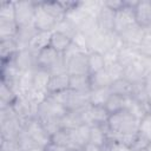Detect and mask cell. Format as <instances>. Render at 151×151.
I'll use <instances>...</instances> for the list:
<instances>
[{
	"mask_svg": "<svg viewBox=\"0 0 151 151\" xmlns=\"http://www.w3.org/2000/svg\"><path fill=\"white\" fill-rule=\"evenodd\" d=\"M139 119L136 118L127 110H122L113 114H110L107 120V127L111 134H124L138 132Z\"/></svg>",
	"mask_w": 151,
	"mask_h": 151,
	"instance_id": "cell-1",
	"label": "cell"
},
{
	"mask_svg": "<svg viewBox=\"0 0 151 151\" xmlns=\"http://www.w3.org/2000/svg\"><path fill=\"white\" fill-rule=\"evenodd\" d=\"M66 72L68 76H79V74H90L87 65V52H84L77 48L74 45H71L70 48L63 53Z\"/></svg>",
	"mask_w": 151,
	"mask_h": 151,
	"instance_id": "cell-2",
	"label": "cell"
},
{
	"mask_svg": "<svg viewBox=\"0 0 151 151\" xmlns=\"http://www.w3.org/2000/svg\"><path fill=\"white\" fill-rule=\"evenodd\" d=\"M15 6V22L20 27L33 25L35 12L38 8V1L33 0H20L14 1Z\"/></svg>",
	"mask_w": 151,
	"mask_h": 151,
	"instance_id": "cell-3",
	"label": "cell"
},
{
	"mask_svg": "<svg viewBox=\"0 0 151 151\" xmlns=\"http://www.w3.org/2000/svg\"><path fill=\"white\" fill-rule=\"evenodd\" d=\"M24 130L33 138V140L40 146V147H46L48 144H51V134L46 131L44 125L40 123L38 118L27 120L25 124Z\"/></svg>",
	"mask_w": 151,
	"mask_h": 151,
	"instance_id": "cell-4",
	"label": "cell"
},
{
	"mask_svg": "<svg viewBox=\"0 0 151 151\" xmlns=\"http://www.w3.org/2000/svg\"><path fill=\"white\" fill-rule=\"evenodd\" d=\"M124 2H125V0H124ZM134 24H137L136 18H134V9L129 8L124 5V7L122 9H119L118 12L114 13L113 32L119 35L124 31H126L127 28L133 26Z\"/></svg>",
	"mask_w": 151,
	"mask_h": 151,
	"instance_id": "cell-5",
	"label": "cell"
},
{
	"mask_svg": "<svg viewBox=\"0 0 151 151\" xmlns=\"http://www.w3.org/2000/svg\"><path fill=\"white\" fill-rule=\"evenodd\" d=\"M60 55L61 54L54 51L51 46H47L35 54V66L37 68L50 72L60 59Z\"/></svg>",
	"mask_w": 151,
	"mask_h": 151,
	"instance_id": "cell-6",
	"label": "cell"
},
{
	"mask_svg": "<svg viewBox=\"0 0 151 151\" xmlns=\"http://www.w3.org/2000/svg\"><path fill=\"white\" fill-rule=\"evenodd\" d=\"M67 112V110L60 105L58 101H55L51 96H48L40 105H39V112L38 117L39 119L41 118H47V117H57V118H63V116Z\"/></svg>",
	"mask_w": 151,
	"mask_h": 151,
	"instance_id": "cell-7",
	"label": "cell"
},
{
	"mask_svg": "<svg viewBox=\"0 0 151 151\" xmlns=\"http://www.w3.org/2000/svg\"><path fill=\"white\" fill-rule=\"evenodd\" d=\"M57 22L58 21L40 6V1H38V8L33 21L34 27L39 32H53L57 26Z\"/></svg>",
	"mask_w": 151,
	"mask_h": 151,
	"instance_id": "cell-8",
	"label": "cell"
},
{
	"mask_svg": "<svg viewBox=\"0 0 151 151\" xmlns=\"http://www.w3.org/2000/svg\"><path fill=\"white\" fill-rule=\"evenodd\" d=\"M12 61L20 72H25V71H28V70L37 68V66H35V53H33L29 48L19 50L18 53L12 59Z\"/></svg>",
	"mask_w": 151,
	"mask_h": 151,
	"instance_id": "cell-9",
	"label": "cell"
},
{
	"mask_svg": "<svg viewBox=\"0 0 151 151\" xmlns=\"http://www.w3.org/2000/svg\"><path fill=\"white\" fill-rule=\"evenodd\" d=\"M145 28L140 27L138 24H134L133 26H131L130 28H127L126 31H124L122 34H119L122 41L124 42L125 46H130V47H134L137 48L138 45L140 44L142 39L145 35Z\"/></svg>",
	"mask_w": 151,
	"mask_h": 151,
	"instance_id": "cell-10",
	"label": "cell"
},
{
	"mask_svg": "<svg viewBox=\"0 0 151 151\" xmlns=\"http://www.w3.org/2000/svg\"><path fill=\"white\" fill-rule=\"evenodd\" d=\"M70 88V76L67 73L51 74L47 84V94H55Z\"/></svg>",
	"mask_w": 151,
	"mask_h": 151,
	"instance_id": "cell-11",
	"label": "cell"
},
{
	"mask_svg": "<svg viewBox=\"0 0 151 151\" xmlns=\"http://www.w3.org/2000/svg\"><path fill=\"white\" fill-rule=\"evenodd\" d=\"M134 18L136 22L143 27L146 28L151 25V1L142 0L138 1L136 8H134Z\"/></svg>",
	"mask_w": 151,
	"mask_h": 151,
	"instance_id": "cell-12",
	"label": "cell"
},
{
	"mask_svg": "<svg viewBox=\"0 0 151 151\" xmlns=\"http://www.w3.org/2000/svg\"><path fill=\"white\" fill-rule=\"evenodd\" d=\"M114 13L110 8H107L104 5L103 1V8L97 18V24H98V29L101 33H110L113 32V24H114Z\"/></svg>",
	"mask_w": 151,
	"mask_h": 151,
	"instance_id": "cell-13",
	"label": "cell"
},
{
	"mask_svg": "<svg viewBox=\"0 0 151 151\" xmlns=\"http://www.w3.org/2000/svg\"><path fill=\"white\" fill-rule=\"evenodd\" d=\"M51 143L52 144H55V145H59V146H64V147L77 150L76 143H74L73 130L60 129L59 131H57L54 134L51 136Z\"/></svg>",
	"mask_w": 151,
	"mask_h": 151,
	"instance_id": "cell-14",
	"label": "cell"
},
{
	"mask_svg": "<svg viewBox=\"0 0 151 151\" xmlns=\"http://www.w3.org/2000/svg\"><path fill=\"white\" fill-rule=\"evenodd\" d=\"M86 124L84 117V110L80 111H67L61 118V126L63 129L76 130L79 126Z\"/></svg>",
	"mask_w": 151,
	"mask_h": 151,
	"instance_id": "cell-15",
	"label": "cell"
},
{
	"mask_svg": "<svg viewBox=\"0 0 151 151\" xmlns=\"http://www.w3.org/2000/svg\"><path fill=\"white\" fill-rule=\"evenodd\" d=\"M109 127L107 124L105 125H91V131H90V142L92 144L99 145V146H105L109 143Z\"/></svg>",
	"mask_w": 151,
	"mask_h": 151,
	"instance_id": "cell-16",
	"label": "cell"
},
{
	"mask_svg": "<svg viewBox=\"0 0 151 151\" xmlns=\"http://www.w3.org/2000/svg\"><path fill=\"white\" fill-rule=\"evenodd\" d=\"M71 45H72V39L70 37H67V35H65L60 32H57V31L52 32L51 40H50V46L54 51L63 54L70 48Z\"/></svg>",
	"mask_w": 151,
	"mask_h": 151,
	"instance_id": "cell-17",
	"label": "cell"
},
{
	"mask_svg": "<svg viewBox=\"0 0 151 151\" xmlns=\"http://www.w3.org/2000/svg\"><path fill=\"white\" fill-rule=\"evenodd\" d=\"M19 46L17 44L15 38L13 39H4L0 40V58L1 63L9 61L14 58V55L18 53Z\"/></svg>",
	"mask_w": 151,
	"mask_h": 151,
	"instance_id": "cell-18",
	"label": "cell"
},
{
	"mask_svg": "<svg viewBox=\"0 0 151 151\" xmlns=\"http://www.w3.org/2000/svg\"><path fill=\"white\" fill-rule=\"evenodd\" d=\"M70 90L76 92H91V79L90 74L70 76Z\"/></svg>",
	"mask_w": 151,
	"mask_h": 151,
	"instance_id": "cell-19",
	"label": "cell"
},
{
	"mask_svg": "<svg viewBox=\"0 0 151 151\" xmlns=\"http://www.w3.org/2000/svg\"><path fill=\"white\" fill-rule=\"evenodd\" d=\"M38 29L34 27V25H29V26H25V27H20L19 32L15 37L17 44L19 46V50L22 48H28V44L31 42V40L33 39V37L37 34Z\"/></svg>",
	"mask_w": 151,
	"mask_h": 151,
	"instance_id": "cell-20",
	"label": "cell"
},
{
	"mask_svg": "<svg viewBox=\"0 0 151 151\" xmlns=\"http://www.w3.org/2000/svg\"><path fill=\"white\" fill-rule=\"evenodd\" d=\"M51 35L52 32H37V34L33 37V39L31 40V42L28 44V48L33 52V53H38L39 51H41L42 48L50 46V40H51Z\"/></svg>",
	"mask_w": 151,
	"mask_h": 151,
	"instance_id": "cell-21",
	"label": "cell"
},
{
	"mask_svg": "<svg viewBox=\"0 0 151 151\" xmlns=\"http://www.w3.org/2000/svg\"><path fill=\"white\" fill-rule=\"evenodd\" d=\"M40 6L48 13L51 14L57 21H60L65 19L66 17V9L63 7L60 1H40Z\"/></svg>",
	"mask_w": 151,
	"mask_h": 151,
	"instance_id": "cell-22",
	"label": "cell"
},
{
	"mask_svg": "<svg viewBox=\"0 0 151 151\" xmlns=\"http://www.w3.org/2000/svg\"><path fill=\"white\" fill-rule=\"evenodd\" d=\"M132 90H133V84L130 80H127L126 78L116 80L110 85L111 94H118V96H123V97H131Z\"/></svg>",
	"mask_w": 151,
	"mask_h": 151,
	"instance_id": "cell-23",
	"label": "cell"
},
{
	"mask_svg": "<svg viewBox=\"0 0 151 151\" xmlns=\"http://www.w3.org/2000/svg\"><path fill=\"white\" fill-rule=\"evenodd\" d=\"M139 57V53L137 51V48L134 47H130V46H123L119 52H118V63L123 66V67H127L130 66L137 58Z\"/></svg>",
	"mask_w": 151,
	"mask_h": 151,
	"instance_id": "cell-24",
	"label": "cell"
},
{
	"mask_svg": "<svg viewBox=\"0 0 151 151\" xmlns=\"http://www.w3.org/2000/svg\"><path fill=\"white\" fill-rule=\"evenodd\" d=\"M17 92L6 83L1 81V87H0V107H6V106H12L15 100L18 99Z\"/></svg>",
	"mask_w": 151,
	"mask_h": 151,
	"instance_id": "cell-25",
	"label": "cell"
},
{
	"mask_svg": "<svg viewBox=\"0 0 151 151\" xmlns=\"http://www.w3.org/2000/svg\"><path fill=\"white\" fill-rule=\"evenodd\" d=\"M19 32V26L14 20L0 19V40L13 39Z\"/></svg>",
	"mask_w": 151,
	"mask_h": 151,
	"instance_id": "cell-26",
	"label": "cell"
},
{
	"mask_svg": "<svg viewBox=\"0 0 151 151\" xmlns=\"http://www.w3.org/2000/svg\"><path fill=\"white\" fill-rule=\"evenodd\" d=\"M87 65H88V73L94 74L99 71L105 68V60L101 53L98 52H88L87 53Z\"/></svg>",
	"mask_w": 151,
	"mask_h": 151,
	"instance_id": "cell-27",
	"label": "cell"
},
{
	"mask_svg": "<svg viewBox=\"0 0 151 151\" xmlns=\"http://www.w3.org/2000/svg\"><path fill=\"white\" fill-rule=\"evenodd\" d=\"M111 96L110 86L101 88H93L90 92V105H101L104 106Z\"/></svg>",
	"mask_w": 151,
	"mask_h": 151,
	"instance_id": "cell-28",
	"label": "cell"
},
{
	"mask_svg": "<svg viewBox=\"0 0 151 151\" xmlns=\"http://www.w3.org/2000/svg\"><path fill=\"white\" fill-rule=\"evenodd\" d=\"M50 77H51V74H50L48 71L35 68V71H34V78H33V90L47 92L46 88H47V84H48Z\"/></svg>",
	"mask_w": 151,
	"mask_h": 151,
	"instance_id": "cell-29",
	"label": "cell"
},
{
	"mask_svg": "<svg viewBox=\"0 0 151 151\" xmlns=\"http://www.w3.org/2000/svg\"><path fill=\"white\" fill-rule=\"evenodd\" d=\"M125 104H126V97L118 96V94H111L104 106L110 114H113L116 112L125 110Z\"/></svg>",
	"mask_w": 151,
	"mask_h": 151,
	"instance_id": "cell-30",
	"label": "cell"
},
{
	"mask_svg": "<svg viewBox=\"0 0 151 151\" xmlns=\"http://www.w3.org/2000/svg\"><path fill=\"white\" fill-rule=\"evenodd\" d=\"M90 79H91V90L109 87L112 84V81H111V79H110L105 68L103 71H99V72L94 73V74H90Z\"/></svg>",
	"mask_w": 151,
	"mask_h": 151,
	"instance_id": "cell-31",
	"label": "cell"
},
{
	"mask_svg": "<svg viewBox=\"0 0 151 151\" xmlns=\"http://www.w3.org/2000/svg\"><path fill=\"white\" fill-rule=\"evenodd\" d=\"M80 8L87 17L97 19L103 8V1H97V0L80 1Z\"/></svg>",
	"mask_w": 151,
	"mask_h": 151,
	"instance_id": "cell-32",
	"label": "cell"
},
{
	"mask_svg": "<svg viewBox=\"0 0 151 151\" xmlns=\"http://www.w3.org/2000/svg\"><path fill=\"white\" fill-rule=\"evenodd\" d=\"M78 31L81 32L83 34H85L87 38L91 37L92 34H94L96 32H98V24H97V19L91 18V17H85L83 19V21L79 24L78 26Z\"/></svg>",
	"mask_w": 151,
	"mask_h": 151,
	"instance_id": "cell-33",
	"label": "cell"
},
{
	"mask_svg": "<svg viewBox=\"0 0 151 151\" xmlns=\"http://www.w3.org/2000/svg\"><path fill=\"white\" fill-rule=\"evenodd\" d=\"M54 31L60 32V33H63V34H65V35L70 37L71 39H72V38L74 37V34L78 32L77 27H76V26H74V25H73L68 19H66V18L57 22V26H55Z\"/></svg>",
	"mask_w": 151,
	"mask_h": 151,
	"instance_id": "cell-34",
	"label": "cell"
},
{
	"mask_svg": "<svg viewBox=\"0 0 151 151\" xmlns=\"http://www.w3.org/2000/svg\"><path fill=\"white\" fill-rule=\"evenodd\" d=\"M0 19L15 21L14 1H1V4H0Z\"/></svg>",
	"mask_w": 151,
	"mask_h": 151,
	"instance_id": "cell-35",
	"label": "cell"
},
{
	"mask_svg": "<svg viewBox=\"0 0 151 151\" xmlns=\"http://www.w3.org/2000/svg\"><path fill=\"white\" fill-rule=\"evenodd\" d=\"M111 81H116V80H119V79H123L125 78V67H123L119 63H114V64H111V65H107L105 67Z\"/></svg>",
	"mask_w": 151,
	"mask_h": 151,
	"instance_id": "cell-36",
	"label": "cell"
},
{
	"mask_svg": "<svg viewBox=\"0 0 151 151\" xmlns=\"http://www.w3.org/2000/svg\"><path fill=\"white\" fill-rule=\"evenodd\" d=\"M17 140H18V143H19V145H20V147H21L22 151H29V150H32V149L39 146V145L33 140V138H32L25 130H22V131L20 132V134L18 136Z\"/></svg>",
	"mask_w": 151,
	"mask_h": 151,
	"instance_id": "cell-37",
	"label": "cell"
},
{
	"mask_svg": "<svg viewBox=\"0 0 151 151\" xmlns=\"http://www.w3.org/2000/svg\"><path fill=\"white\" fill-rule=\"evenodd\" d=\"M137 51H138L140 57L146 58V59H151V34L145 32L144 38L142 39L140 44L137 47Z\"/></svg>",
	"mask_w": 151,
	"mask_h": 151,
	"instance_id": "cell-38",
	"label": "cell"
},
{
	"mask_svg": "<svg viewBox=\"0 0 151 151\" xmlns=\"http://www.w3.org/2000/svg\"><path fill=\"white\" fill-rule=\"evenodd\" d=\"M138 133L145 137L146 139L151 140V114H145L140 119L138 126Z\"/></svg>",
	"mask_w": 151,
	"mask_h": 151,
	"instance_id": "cell-39",
	"label": "cell"
},
{
	"mask_svg": "<svg viewBox=\"0 0 151 151\" xmlns=\"http://www.w3.org/2000/svg\"><path fill=\"white\" fill-rule=\"evenodd\" d=\"M72 45H74L77 48L84 51V52H87L88 53V48H87V45H88V38L83 34L81 32H77L74 34V37L72 38Z\"/></svg>",
	"mask_w": 151,
	"mask_h": 151,
	"instance_id": "cell-40",
	"label": "cell"
},
{
	"mask_svg": "<svg viewBox=\"0 0 151 151\" xmlns=\"http://www.w3.org/2000/svg\"><path fill=\"white\" fill-rule=\"evenodd\" d=\"M118 52H119V50H117V48H110L105 53H103L106 66L111 65V64H114V63H118Z\"/></svg>",
	"mask_w": 151,
	"mask_h": 151,
	"instance_id": "cell-41",
	"label": "cell"
},
{
	"mask_svg": "<svg viewBox=\"0 0 151 151\" xmlns=\"http://www.w3.org/2000/svg\"><path fill=\"white\" fill-rule=\"evenodd\" d=\"M0 151H22L18 140H1Z\"/></svg>",
	"mask_w": 151,
	"mask_h": 151,
	"instance_id": "cell-42",
	"label": "cell"
},
{
	"mask_svg": "<svg viewBox=\"0 0 151 151\" xmlns=\"http://www.w3.org/2000/svg\"><path fill=\"white\" fill-rule=\"evenodd\" d=\"M150 142H151V140L146 139L145 137H143V136H140V134L138 133V134H137V138H136V140H134V144L132 145V150L136 151V150L146 149V146L149 145Z\"/></svg>",
	"mask_w": 151,
	"mask_h": 151,
	"instance_id": "cell-43",
	"label": "cell"
},
{
	"mask_svg": "<svg viewBox=\"0 0 151 151\" xmlns=\"http://www.w3.org/2000/svg\"><path fill=\"white\" fill-rule=\"evenodd\" d=\"M104 5L113 12H118L119 9L124 7L125 2L124 0H107V1H104Z\"/></svg>",
	"mask_w": 151,
	"mask_h": 151,
	"instance_id": "cell-44",
	"label": "cell"
},
{
	"mask_svg": "<svg viewBox=\"0 0 151 151\" xmlns=\"http://www.w3.org/2000/svg\"><path fill=\"white\" fill-rule=\"evenodd\" d=\"M45 151H78V150H73V149H68V147H64V146H59L55 144H48L45 147Z\"/></svg>",
	"mask_w": 151,
	"mask_h": 151,
	"instance_id": "cell-45",
	"label": "cell"
},
{
	"mask_svg": "<svg viewBox=\"0 0 151 151\" xmlns=\"http://www.w3.org/2000/svg\"><path fill=\"white\" fill-rule=\"evenodd\" d=\"M81 151H104V147L99 146V145H96V144H92V143H87V144L84 145Z\"/></svg>",
	"mask_w": 151,
	"mask_h": 151,
	"instance_id": "cell-46",
	"label": "cell"
},
{
	"mask_svg": "<svg viewBox=\"0 0 151 151\" xmlns=\"http://www.w3.org/2000/svg\"><path fill=\"white\" fill-rule=\"evenodd\" d=\"M144 84H145V87H146V91H147L149 97H151V71L146 74V77L144 79Z\"/></svg>",
	"mask_w": 151,
	"mask_h": 151,
	"instance_id": "cell-47",
	"label": "cell"
},
{
	"mask_svg": "<svg viewBox=\"0 0 151 151\" xmlns=\"http://www.w3.org/2000/svg\"><path fill=\"white\" fill-rule=\"evenodd\" d=\"M118 146V151H133L130 146H126V145H122V144H117Z\"/></svg>",
	"mask_w": 151,
	"mask_h": 151,
	"instance_id": "cell-48",
	"label": "cell"
},
{
	"mask_svg": "<svg viewBox=\"0 0 151 151\" xmlns=\"http://www.w3.org/2000/svg\"><path fill=\"white\" fill-rule=\"evenodd\" d=\"M29 151H45V149H44V147L38 146V147H34V149H32V150H29Z\"/></svg>",
	"mask_w": 151,
	"mask_h": 151,
	"instance_id": "cell-49",
	"label": "cell"
},
{
	"mask_svg": "<svg viewBox=\"0 0 151 151\" xmlns=\"http://www.w3.org/2000/svg\"><path fill=\"white\" fill-rule=\"evenodd\" d=\"M145 31H146L149 34H151V25H150L149 27H146V28H145Z\"/></svg>",
	"mask_w": 151,
	"mask_h": 151,
	"instance_id": "cell-50",
	"label": "cell"
},
{
	"mask_svg": "<svg viewBox=\"0 0 151 151\" xmlns=\"http://www.w3.org/2000/svg\"><path fill=\"white\" fill-rule=\"evenodd\" d=\"M146 151H151V142L149 143V145L146 146Z\"/></svg>",
	"mask_w": 151,
	"mask_h": 151,
	"instance_id": "cell-51",
	"label": "cell"
},
{
	"mask_svg": "<svg viewBox=\"0 0 151 151\" xmlns=\"http://www.w3.org/2000/svg\"><path fill=\"white\" fill-rule=\"evenodd\" d=\"M136 151H146V149H142V150H136Z\"/></svg>",
	"mask_w": 151,
	"mask_h": 151,
	"instance_id": "cell-52",
	"label": "cell"
}]
</instances>
